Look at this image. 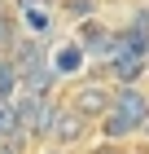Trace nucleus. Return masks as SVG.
<instances>
[{
	"label": "nucleus",
	"mask_w": 149,
	"mask_h": 154,
	"mask_svg": "<svg viewBox=\"0 0 149 154\" xmlns=\"http://www.w3.org/2000/svg\"><path fill=\"white\" fill-rule=\"evenodd\" d=\"M145 119H149V93L140 84H123V88H114V101H110L105 119L97 123V132H101V141H123L127 145L140 132Z\"/></svg>",
	"instance_id": "f257e3e1"
},
{
	"label": "nucleus",
	"mask_w": 149,
	"mask_h": 154,
	"mask_svg": "<svg viewBox=\"0 0 149 154\" xmlns=\"http://www.w3.org/2000/svg\"><path fill=\"white\" fill-rule=\"evenodd\" d=\"M110 101H114V84H105V79H83L70 88V101L66 106L75 110V115H83L88 123H101L105 110H110Z\"/></svg>",
	"instance_id": "f03ea898"
},
{
	"label": "nucleus",
	"mask_w": 149,
	"mask_h": 154,
	"mask_svg": "<svg viewBox=\"0 0 149 154\" xmlns=\"http://www.w3.org/2000/svg\"><path fill=\"white\" fill-rule=\"evenodd\" d=\"M145 71H149V53L123 44V40H118L114 53L105 57V75L114 79V88H123V84H140V79H145Z\"/></svg>",
	"instance_id": "7ed1b4c3"
},
{
	"label": "nucleus",
	"mask_w": 149,
	"mask_h": 154,
	"mask_svg": "<svg viewBox=\"0 0 149 154\" xmlns=\"http://www.w3.org/2000/svg\"><path fill=\"white\" fill-rule=\"evenodd\" d=\"M88 119L83 115H75V110L66 106V101H61V110H57V119H53V128H48V137L44 141L48 145H57V150H75V145H83L88 141Z\"/></svg>",
	"instance_id": "20e7f679"
},
{
	"label": "nucleus",
	"mask_w": 149,
	"mask_h": 154,
	"mask_svg": "<svg viewBox=\"0 0 149 154\" xmlns=\"http://www.w3.org/2000/svg\"><path fill=\"white\" fill-rule=\"evenodd\" d=\"M48 66H53V75H57V79H61V75H79L83 66H88V53H83L79 40H66V44L48 57Z\"/></svg>",
	"instance_id": "39448f33"
},
{
	"label": "nucleus",
	"mask_w": 149,
	"mask_h": 154,
	"mask_svg": "<svg viewBox=\"0 0 149 154\" xmlns=\"http://www.w3.org/2000/svg\"><path fill=\"white\" fill-rule=\"evenodd\" d=\"M22 22H26V31L40 40V35H48V31H53V9L31 5V0H26V5H22Z\"/></svg>",
	"instance_id": "423d86ee"
},
{
	"label": "nucleus",
	"mask_w": 149,
	"mask_h": 154,
	"mask_svg": "<svg viewBox=\"0 0 149 154\" xmlns=\"http://www.w3.org/2000/svg\"><path fill=\"white\" fill-rule=\"evenodd\" d=\"M4 137H18V115H13V101H9V97L0 101V141H4Z\"/></svg>",
	"instance_id": "0eeeda50"
},
{
	"label": "nucleus",
	"mask_w": 149,
	"mask_h": 154,
	"mask_svg": "<svg viewBox=\"0 0 149 154\" xmlns=\"http://www.w3.org/2000/svg\"><path fill=\"white\" fill-rule=\"evenodd\" d=\"M88 154H132V150H127L123 141H97V145H92Z\"/></svg>",
	"instance_id": "6e6552de"
},
{
	"label": "nucleus",
	"mask_w": 149,
	"mask_h": 154,
	"mask_svg": "<svg viewBox=\"0 0 149 154\" xmlns=\"http://www.w3.org/2000/svg\"><path fill=\"white\" fill-rule=\"evenodd\" d=\"M0 154H26V137H4L0 141Z\"/></svg>",
	"instance_id": "1a4fd4ad"
},
{
	"label": "nucleus",
	"mask_w": 149,
	"mask_h": 154,
	"mask_svg": "<svg viewBox=\"0 0 149 154\" xmlns=\"http://www.w3.org/2000/svg\"><path fill=\"white\" fill-rule=\"evenodd\" d=\"M136 137H140V141H149V119L140 123V132H136Z\"/></svg>",
	"instance_id": "9d476101"
},
{
	"label": "nucleus",
	"mask_w": 149,
	"mask_h": 154,
	"mask_svg": "<svg viewBox=\"0 0 149 154\" xmlns=\"http://www.w3.org/2000/svg\"><path fill=\"white\" fill-rule=\"evenodd\" d=\"M40 154H70V150H57V145H44Z\"/></svg>",
	"instance_id": "9b49d317"
}]
</instances>
